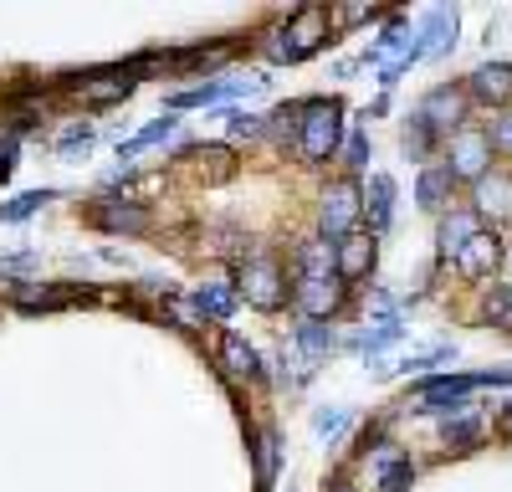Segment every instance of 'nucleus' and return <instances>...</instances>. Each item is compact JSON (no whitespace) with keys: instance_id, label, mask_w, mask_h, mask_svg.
<instances>
[{"instance_id":"nucleus-1","label":"nucleus","mask_w":512,"mask_h":492,"mask_svg":"<svg viewBox=\"0 0 512 492\" xmlns=\"http://www.w3.org/2000/svg\"><path fill=\"white\" fill-rule=\"evenodd\" d=\"M292 298L318 323L344 303V277H338V262H333V241L313 236V241L297 246V293Z\"/></svg>"},{"instance_id":"nucleus-2","label":"nucleus","mask_w":512,"mask_h":492,"mask_svg":"<svg viewBox=\"0 0 512 492\" xmlns=\"http://www.w3.org/2000/svg\"><path fill=\"white\" fill-rule=\"evenodd\" d=\"M344 108H338L333 98H313L303 103V118H297V154H303L308 164H323L333 159L338 149H344Z\"/></svg>"},{"instance_id":"nucleus-3","label":"nucleus","mask_w":512,"mask_h":492,"mask_svg":"<svg viewBox=\"0 0 512 492\" xmlns=\"http://www.w3.org/2000/svg\"><path fill=\"white\" fill-rule=\"evenodd\" d=\"M359 216H364V195H359V185H354V180H338V185H328V195H323V205H318L323 241H333V246H338L344 236H354Z\"/></svg>"},{"instance_id":"nucleus-4","label":"nucleus","mask_w":512,"mask_h":492,"mask_svg":"<svg viewBox=\"0 0 512 492\" xmlns=\"http://www.w3.org/2000/svg\"><path fill=\"white\" fill-rule=\"evenodd\" d=\"M446 170H451V180H466V185L487 180L492 175V139L482 129H456L446 144Z\"/></svg>"},{"instance_id":"nucleus-5","label":"nucleus","mask_w":512,"mask_h":492,"mask_svg":"<svg viewBox=\"0 0 512 492\" xmlns=\"http://www.w3.org/2000/svg\"><path fill=\"white\" fill-rule=\"evenodd\" d=\"M236 293H246L251 308L277 313V308L287 303V277H282V267H277L272 257H251V262L241 267V287H236Z\"/></svg>"},{"instance_id":"nucleus-6","label":"nucleus","mask_w":512,"mask_h":492,"mask_svg":"<svg viewBox=\"0 0 512 492\" xmlns=\"http://www.w3.org/2000/svg\"><path fill=\"white\" fill-rule=\"evenodd\" d=\"M477 385H512V369H487V375H441V380H425L420 385V410H466L461 395H472Z\"/></svg>"},{"instance_id":"nucleus-7","label":"nucleus","mask_w":512,"mask_h":492,"mask_svg":"<svg viewBox=\"0 0 512 492\" xmlns=\"http://www.w3.org/2000/svg\"><path fill=\"white\" fill-rule=\"evenodd\" d=\"M461 113H466V93H461V88H451V82L431 88V93L420 98V108H415V118H420V123H425V129H431L436 139L456 129V123H461Z\"/></svg>"},{"instance_id":"nucleus-8","label":"nucleus","mask_w":512,"mask_h":492,"mask_svg":"<svg viewBox=\"0 0 512 492\" xmlns=\"http://www.w3.org/2000/svg\"><path fill=\"white\" fill-rule=\"evenodd\" d=\"M251 88H267L262 72H251V77H216V82H200V88L169 93V108H210V103L236 98V93H251Z\"/></svg>"},{"instance_id":"nucleus-9","label":"nucleus","mask_w":512,"mask_h":492,"mask_svg":"<svg viewBox=\"0 0 512 492\" xmlns=\"http://www.w3.org/2000/svg\"><path fill=\"white\" fill-rule=\"evenodd\" d=\"M451 267H456V272H461L466 282H482V277H492V272L502 267V236L482 226V231H477L472 241H466V252H461V257H456Z\"/></svg>"},{"instance_id":"nucleus-10","label":"nucleus","mask_w":512,"mask_h":492,"mask_svg":"<svg viewBox=\"0 0 512 492\" xmlns=\"http://www.w3.org/2000/svg\"><path fill=\"white\" fill-rule=\"evenodd\" d=\"M472 205H477V216L492 221V226H507L512 221V175H487L472 185Z\"/></svg>"},{"instance_id":"nucleus-11","label":"nucleus","mask_w":512,"mask_h":492,"mask_svg":"<svg viewBox=\"0 0 512 492\" xmlns=\"http://www.w3.org/2000/svg\"><path fill=\"white\" fill-rule=\"evenodd\" d=\"M466 98H477V103H487V108L512 103V67H507V62H487V67H477L472 77H466Z\"/></svg>"},{"instance_id":"nucleus-12","label":"nucleus","mask_w":512,"mask_h":492,"mask_svg":"<svg viewBox=\"0 0 512 492\" xmlns=\"http://www.w3.org/2000/svg\"><path fill=\"white\" fill-rule=\"evenodd\" d=\"M134 88H139L134 72H123V67H108V72H93V77H82V82H77L82 103H93V108H103V103H123Z\"/></svg>"},{"instance_id":"nucleus-13","label":"nucleus","mask_w":512,"mask_h":492,"mask_svg":"<svg viewBox=\"0 0 512 492\" xmlns=\"http://www.w3.org/2000/svg\"><path fill=\"white\" fill-rule=\"evenodd\" d=\"M374 257H379V246H374V236H364V231H354V236H344V241L333 246V262H338V277H344V282L369 277V272H374Z\"/></svg>"},{"instance_id":"nucleus-14","label":"nucleus","mask_w":512,"mask_h":492,"mask_svg":"<svg viewBox=\"0 0 512 492\" xmlns=\"http://www.w3.org/2000/svg\"><path fill=\"white\" fill-rule=\"evenodd\" d=\"M93 226L139 236V231H149V211H144V205H134V200H98L93 205Z\"/></svg>"},{"instance_id":"nucleus-15","label":"nucleus","mask_w":512,"mask_h":492,"mask_svg":"<svg viewBox=\"0 0 512 492\" xmlns=\"http://www.w3.org/2000/svg\"><path fill=\"white\" fill-rule=\"evenodd\" d=\"M364 216H369V236L390 231V221H395V180H390V175H369V190H364Z\"/></svg>"},{"instance_id":"nucleus-16","label":"nucleus","mask_w":512,"mask_h":492,"mask_svg":"<svg viewBox=\"0 0 512 492\" xmlns=\"http://www.w3.org/2000/svg\"><path fill=\"white\" fill-rule=\"evenodd\" d=\"M477 231H482V216H477V211H451V216H441V257L456 262Z\"/></svg>"},{"instance_id":"nucleus-17","label":"nucleus","mask_w":512,"mask_h":492,"mask_svg":"<svg viewBox=\"0 0 512 492\" xmlns=\"http://www.w3.org/2000/svg\"><path fill=\"white\" fill-rule=\"evenodd\" d=\"M415 36H420V52H425V57H446V47L456 41V11H451V6L431 11V16L420 21Z\"/></svg>"},{"instance_id":"nucleus-18","label":"nucleus","mask_w":512,"mask_h":492,"mask_svg":"<svg viewBox=\"0 0 512 492\" xmlns=\"http://www.w3.org/2000/svg\"><path fill=\"white\" fill-rule=\"evenodd\" d=\"M221 364H226V375H236V380H256L262 375V359H256V349L241 339V334H221Z\"/></svg>"},{"instance_id":"nucleus-19","label":"nucleus","mask_w":512,"mask_h":492,"mask_svg":"<svg viewBox=\"0 0 512 492\" xmlns=\"http://www.w3.org/2000/svg\"><path fill=\"white\" fill-rule=\"evenodd\" d=\"M374 472H379V492H405V487L415 482L410 457H400L395 446H379V451H374Z\"/></svg>"},{"instance_id":"nucleus-20","label":"nucleus","mask_w":512,"mask_h":492,"mask_svg":"<svg viewBox=\"0 0 512 492\" xmlns=\"http://www.w3.org/2000/svg\"><path fill=\"white\" fill-rule=\"evenodd\" d=\"M451 170L446 164H425L420 180H415V200L425 205V211H446V200H451Z\"/></svg>"},{"instance_id":"nucleus-21","label":"nucleus","mask_w":512,"mask_h":492,"mask_svg":"<svg viewBox=\"0 0 512 492\" xmlns=\"http://www.w3.org/2000/svg\"><path fill=\"white\" fill-rule=\"evenodd\" d=\"M292 344H297V354H303L308 364H318V359H328V354L338 349L333 328H328V323H318V318H303V328L292 334Z\"/></svg>"},{"instance_id":"nucleus-22","label":"nucleus","mask_w":512,"mask_h":492,"mask_svg":"<svg viewBox=\"0 0 512 492\" xmlns=\"http://www.w3.org/2000/svg\"><path fill=\"white\" fill-rule=\"evenodd\" d=\"M236 287H226V282H205V287H195V313H205V318H231L236 313Z\"/></svg>"},{"instance_id":"nucleus-23","label":"nucleus","mask_w":512,"mask_h":492,"mask_svg":"<svg viewBox=\"0 0 512 492\" xmlns=\"http://www.w3.org/2000/svg\"><path fill=\"white\" fill-rule=\"evenodd\" d=\"M175 129H180V123H175V118H154V123H144V129H139L134 139H123V144H118V164H128V159H139L144 149H154V144H164V139H169V134H175Z\"/></svg>"},{"instance_id":"nucleus-24","label":"nucleus","mask_w":512,"mask_h":492,"mask_svg":"<svg viewBox=\"0 0 512 492\" xmlns=\"http://www.w3.org/2000/svg\"><path fill=\"white\" fill-rule=\"evenodd\" d=\"M400 334H405V328H400V318H374V323L364 328V334L354 339V349H359V354H379L384 344H395Z\"/></svg>"},{"instance_id":"nucleus-25","label":"nucleus","mask_w":512,"mask_h":492,"mask_svg":"<svg viewBox=\"0 0 512 492\" xmlns=\"http://www.w3.org/2000/svg\"><path fill=\"white\" fill-rule=\"evenodd\" d=\"M57 200V190H26V195H11L6 205H0V221H26V216H36L41 205H52Z\"/></svg>"},{"instance_id":"nucleus-26","label":"nucleus","mask_w":512,"mask_h":492,"mask_svg":"<svg viewBox=\"0 0 512 492\" xmlns=\"http://www.w3.org/2000/svg\"><path fill=\"white\" fill-rule=\"evenodd\" d=\"M338 159H344L349 175H359L364 164H369V134H364V129H349V139H344V149H338Z\"/></svg>"},{"instance_id":"nucleus-27","label":"nucleus","mask_w":512,"mask_h":492,"mask_svg":"<svg viewBox=\"0 0 512 492\" xmlns=\"http://www.w3.org/2000/svg\"><path fill=\"white\" fill-rule=\"evenodd\" d=\"M226 134L251 144V139H262V134H267V118H256V113H241V108H236V113L226 118Z\"/></svg>"},{"instance_id":"nucleus-28","label":"nucleus","mask_w":512,"mask_h":492,"mask_svg":"<svg viewBox=\"0 0 512 492\" xmlns=\"http://www.w3.org/2000/svg\"><path fill=\"white\" fill-rule=\"evenodd\" d=\"M482 313H487L492 323H507V328H512V287H497V293L482 303Z\"/></svg>"},{"instance_id":"nucleus-29","label":"nucleus","mask_w":512,"mask_h":492,"mask_svg":"<svg viewBox=\"0 0 512 492\" xmlns=\"http://www.w3.org/2000/svg\"><path fill=\"white\" fill-rule=\"evenodd\" d=\"M477 431H482V426H477V416H466V410H461L456 421H446V441H451V446H466V441H477Z\"/></svg>"},{"instance_id":"nucleus-30","label":"nucleus","mask_w":512,"mask_h":492,"mask_svg":"<svg viewBox=\"0 0 512 492\" xmlns=\"http://www.w3.org/2000/svg\"><path fill=\"white\" fill-rule=\"evenodd\" d=\"M487 139H492V149L512 154V108H502V113L492 118V129H487Z\"/></svg>"},{"instance_id":"nucleus-31","label":"nucleus","mask_w":512,"mask_h":492,"mask_svg":"<svg viewBox=\"0 0 512 492\" xmlns=\"http://www.w3.org/2000/svg\"><path fill=\"white\" fill-rule=\"evenodd\" d=\"M344 426H349L344 410H318V416H313V431H318V436H338Z\"/></svg>"},{"instance_id":"nucleus-32","label":"nucleus","mask_w":512,"mask_h":492,"mask_svg":"<svg viewBox=\"0 0 512 492\" xmlns=\"http://www.w3.org/2000/svg\"><path fill=\"white\" fill-rule=\"evenodd\" d=\"M93 144V129L88 123H72V129H62V139H57V149L67 154V149H88Z\"/></svg>"},{"instance_id":"nucleus-33","label":"nucleus","mask_w":512,"mask_h":492,"mask_svg":"<svg viewBox=\"0 0 512 492\" xmlns=\"http://www.w3.org/2000/svg\"><path fill=\"white\" fill-rule=\"evenodd\" d=\"M441 359H451V349H446V344H436V349H425V354L405 359L400 369H405V375H410V369H431V364H441Z\"/></svg>"},{"instance_id":"nucleus-34","label":"nucleus","mask_w":512,"mask_h":492,"mask_svg":"<svg viewBox=\"0 0 512 492\" xmlns=\"http://www.w3.org/2000/svg\"><path fill=\"white\" fill-rule=\"evenodd\" d=\"M11 170H16V134L0 139V180H6Z\"/></svg>"},{"instance_id":"nucleus-35","label":"nucleus","mask_w":512,"mask_h":492,"mask_svg":"<svg viewBox=\"0 0 512 492\" xmlns=\"http://www.w3.org/2000/svg\"><path fill=\"white\" fill-rule=\"evenodd\" d=\"M333 492H354V487H349V482H333Z\"/></svg>"},{"instance_id":"nucleus-36","label":"nucleus","mask_w":512,"mask_h":492,"mask_svg":"<svg viewBox=\"0 0 512 492\" xmlns=\"http://www.w3.org/2000/svg\"><path fill=\"white\" fill-rule=\"evenodd\" d=\"M507 431H512V405H507Z\"/></svg>"}]
</instances>
